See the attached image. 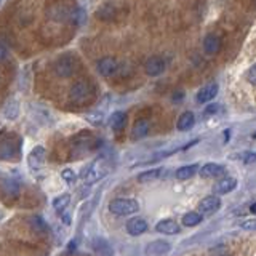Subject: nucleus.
Instances as JSON below:
<instances>
[{
	"label": "nucleus",
	"instance_id": "f257e3e1",
	"mask_svg": "<svg viewBox=\"0 0 256 256\" xmlns=\"http://www.w3.org/2000/svg\"><path fill=\"white\" fill-rule=\"evenodd\" d=\"M112 170V158L110 156H100L96 157L90 166L85 168L82 178L86 184H93L96 181L102 180L104 176H108Z\"/></svg>",
	"mask_w": 256,
	"mask_h": 256
},
{
	"label": "nucleus",
	"instance_id": "f03ea898",
	"mask_svg": "<svg viewBox=\"0 0 256 256\" xmlns=\"http://www.w3.org/2000/svg\"><path fill=\"white\" fill-rule=\"evenodd\" d=\"M101 146V141L96 138L94 134L90 133H82L74 138L72 141V156L74 157H82L90 154L92 150Z\"/></svg>",
	"mask_w": 256,
	"mask_h": 256
},
{
	"label": "nucleus",
	"instance_id": "7ed1b4c3",
	"mask_svg": "<svg viewBox=\"0 0 256 256\" xmlns=\"http://www.w3.org/2000/svg\"><path fill=\"white\" fill-rule=\"evenodd\" d=\"M92 96H93V86L86 80H78L69 90V100L72 104H77V106L86 104L92 100Z\"/></svg>",
	"mask_w": 256,
	"mask_h": 256
},
{
	"label": "nucleus",
	"instance_id": "20e7f679",
	"mask_svg": "<svg viewBox=\"0 0 256 256\" xmlns=\"http://www.w3.org/2000/svg\"><path fill=\"white\" fill-rule=\"evenodd\" d=\"M108 208H109V212L116 216H130L140 212V204L136 202L134 198L118 197V198H112Z\"/></svg>",
	"mask_w": 256,
	"mask_h": 256
},
{
	"label": "nucleus",
	"instance_id": "39448f33",
	"mask_svg": "<svg viewBox=\"0 0 256 256\" xmlns=\"http://www.w3.org/2000/svg\"><path fill=\"white\" fill-rule=\"evenodd\" d=\"M21 140L16 134H5L0 138V160H13L20 156Z\"/></svg>",
	"mask_w": 256,
	"mask_h": 256
},
{
	"label": "nucleus",
	"instance_id": "423d86ee",
	"mask_svg": "<svg viewBox=\"0 0 256 256\" xmlns=\"http://www.w3.org/2000/svg\"><path fill=\"white\" fill-rule=\"evenodd\" d=\"M77 69V62L74 60V56H70V54H62L60 56L58 60L54 61L53 64V70H54V74L61 77V78H69L74 76V72Z\"/></svg>",
	"mask_w": 256,
	"mask_h": 256
},
{
	"label": "nucleus",
	"instance_id": "0eeeda50",
	"mask_svg": "<svg viewBox=\"0 0 256 256\" xmlns=\"http://www.w3.org/2000/svg\"><path fill=\"white\" fill-rule=\"evenodd\" d=\"M30 116L32 118L36 120L38 125H45V126H50L54 124V116L53 112L48 109L44 104H38V102H32L30 104Z\"/></svg>",
	"mask_w": 256,
	"mask_h": 256
},
{
	"label": "nucleus",
	"instance_id": "6e6552de",
	"mask_svg": "<svg viewBox=\"0 0 256 256\" xmlns=\"http://www.w3.org/2000/svg\"><path fill=\"white\" fill-rule=\"evenodd\" d=\"M46 162V150L44 146H36L34 149H32L29 152V156H28V165L32 172H42L44 170V165Z\"/></svg>",
	"mask_w": 256,
	"mask_h": 256
},
{
	"label": "nucleus",
	"instance_id": "1a4fd4ad",
	"mask_svg": "<svg viewBox=\"0 0 256 256\" xmlns=\"http://www.w3.org/2000/svg\"><path fill=\"white\" fill-rule=\"evenodd\" d=\"M96 70L101 77H112L117 74L118 70V61L112 56H104L96 62Z\"/></svg>",
	"mask_w": 256,
	"mask_h": 256
},
{
	"label": "nucleus",
	"instance_id": "9d476101",
	"mask_svg": "<svg viewBox=\"0 0 256 256\" xmlns=\"http://www.w3.org/2000/svg\"><path fill=\"white\" fill-rule=\"evenodd\" d=\"M172 252V244L166 242L164 238H158V240H152L146 245L144 248V254L146 256H165Z\"/></svg>",
	"mask_w": 256,
	"mask_h": 256
},
{
	"label": "nucleus",
	"instance_id": "9b49d317",
	"mask_svg": "<svg viewBox=\"0 0 256 256\" xmlns=\"http://www.w3.org/2000/svg\"><path fill=\"white\" fill-rule=\"evenodd\" d=\"M222 206V202L218 196H206L198 202L197 208L200 214H213L216 212H220V208Z\"/></svg>",
	"mask_w": 256,
	"mask_h": 256
},
{
	"label": "nucleus",
	"instance_id": "f8f14e48",
	"mask_svg": "<svg viewBox=\"0 0 256 256\" xmlns=\"http://www.w3.org/2000/svg\"><path fill=\"white\" fill-rule=\"evenodd\" d=\"M166 69V61L162 56H150V58L144 64V72L149 77H158L162 76Z\"/></svg>",
	"mask_w": 256,
	"mask_h": 256
},
{
	"label": "nucleus",
	"instance_id": "ddd939ff",
	"mask_svg": "<svg viewBox=\"0 0 256 256\" xmlns=\"http://www.w3.org/2000/svg\"><path fill=\"white\" fill-rule=\"evenodd\" d=\"M237 178H234V176H224V178L218 180L214 182L213 186V194L214 196H224V194H229V192L236 190L237 188Z\"/></svg>",
	"mask_w": 256,
	"mask_h": 256
},
{
	"label": "nucleus",
	"instance_id": "4468645a",
	"mask_svg": "<svg viewBox=\"0 0 256 256\" xmlns=\"http://www.w3.org/2000/svg\"><path fill=\"white\" fill-rule=\"evenodd\" d=\"M148 228H149L148 221L144 220V218H140V216L130 218V220L126 221V224H125V229H126V232L132 237H140V236H142L144 232L148 230Z\"/></svg>",
	"mask_w": 256,
	"mask_h": 256
},
{
	"label": "nucleus",
	"instance_id": "2eb2a0df",
	"mask_svg": "<svg viewBox=\"0 0 256 256\" xmlns=\"http://www.w3.org/2000/svg\"><path fill=\"white\" fill-rule=\"evenodd\" d=\"M224 172H226L224 165L210 162V164H205L204 166H198V172L197 173L202 176L204 180H213V178H220V176H222Z\"/></svg>",
	"mask_w": 256,
	"mask_h": 256
},
{
	"label": "nucleus",
	"instance_id": "dca6fc26",
	"mask_svg": "<svg viewBox=\"0 0 256 256\" xmlns=\"http://www.w3.org/2000/svg\"><path fill=\"white\" fill-rule=\"evenodd\" d=\"M218 92H220V85L216 84V82L206 84L205 86H202L197 92V102H200V104H208L212 100L216 98Z\"/></svg>",
	"mask_w": 256,
	"mask_h": 256
},
{
	"label": "nucleus",
	"instance_id": "f3484780",
	"mask_svg": "<svg viewBox=\"0 0 256 256\" xmlns=\"http://www.w3.org/2000/svg\"><path fill=\"white\" fill-rule=\"evenodd\" d=\"M156 230L158 234H164V236H176L180 234L181 226L174 220L168 218V220H162L156 224Z\"/></svg>",
	"mask_w": 256,
	"mask_h": 256
},
{
	"label": "nucleus",
	"instance_id": "a211bd4d",
	"mask_svg": "<svg viewBox=\"0 0 256 256\" xmlns=\"http://www.w3.org/2000/svg\"><path fill=\"white\" fill-rule=\"evenodd\" d=\"M92 250L98 256H114V248H112L108 240L102 237L92 238Z\"/></svg>",
	"mask_w": 256,
	"mask_h": 256
},
{
	"label": "nucleus",
	"instance_id": "6ab92c4d",
	"mask_svg": "<svg viewBox=\"0 0 256 256\" xmlns=\"http://www.w3.org/2000/svg\"><path fill=\"white\" fill-rule=\"evenodd\" d=\"M202 46H204V52L206 54H216L220 52V48H221V38L220 36H216V34H206L205 38H204V42H202Z\"/></svg>",
	"mask_w": 256,
	"mask_h": 256
},
{
	"label": "nucleus",
	"instance_id": "aec40b11",
	"mask_svg": "<svg viewBox=\"0 0 256 256\" xmlns=\"http://www.w3.org/2000/svg\"><path fill=\"white\" fill-rule=\"evenodd\" d=\"M66 21H69L74 26H82V24L86 21V12L84 10L82 6H72L68 8V16Z\"/></svg>",
	"mask_w": 256,
	"mask_h": 256
},
{
	"label": "nucleus",
	"instance_id": "412c9836",
	"mask_svg": "<svg viewBox=\"0 0 256 256\" xmlns=\"http://www.w3.org/2000/svg\"><path fill=\"white\" fill-rule=\"evenodd\" d=\"M4 117L6 120H16L20 117V112H21V104L16 98H10L4 106Z\"/></svg>",
	"mask_w": 256,
	"mask_h": 256
},
{
	"label": "nucleus",
	"instance_id": "4be33fe9",
	"mask_svg": "<svg viewBox=\"0 0 256 256\" xmlns=\"http://www.w3.org/2000/svg\"><path fill=\"white\" fill-rule=\"evenodd\" d=\"M149 128H150V125L146 118H138L132 128V138L133 140H142L144 136H148Z\"/></svg>",
	"mask_w": 256,
	"mask_h": 256
},
{
	"label": "nucleus",
	"instance_id": "5701e85b",
	"mask_svg": "<svg viewBox=\"0 0 256 256\" xmlns=\"http://www.w3.org/2000/svg\"><path fill=\"white\" fill-rule=\"evenodd\" d=\"M194 124H196L194 112L186 110V112H182V114L180 116L178 122H176V128H178L180 132H188V130H190L192 126H194Z\"/></svg>",
	"mask_w": 256,
	"mask_h": 256
},
{
	"label": "nucleus",
	"instance_id": "b1692460",
	"mask_svg": "<svg viewBox=\"0 0 256 256\" xmlns=\"http://www.w3.org/2000/svg\"><path fill=\"white\" fill-rule=\"evenodd\" d=\"M109 125L114 132L124 130L126 125V112L125 110H116L114 114L109 117Z\"/></svg>",
	"mask_w": 256,
	"mask_h": 256
},
{
	"label": "nucleus",
	"instance_id": "393cba45",
	"mask_svg": "<svg viewBox=\"0 0 256 256\" xmlns=\"http://www.w3.org/2000/svg\"><path fill=\"white\" fill-rule=\"evenodd\" d=\"M70 194H61V196H58V197H54L53 198V202H52V206H53V210L58 213V214H61V213H64L69 208V205H70Z\"/></svg>",
	"mask_w": 256,
	"mask_h": 256
},
{
	"label": "nucleus",
	"instance_id": "a878e982",
	"mask_svg": "<svg viewBox=\"0 0 256 256\" xmlns=\"http://www.w3.org/2000/svg\"><path fill=\"white\" fill-rule=\"evenodd\" d=\"M197 172H198L197 164L184 165V166H180L178 170H176V178H178L180 181H186V180H190L194 174H197Z\"/></svg>",
	"mask_w": 256,
	"mask_h": 256
},
{
	"label": "nucleus",
	"instance_id": "bb28decb",
	"mask_svg": "<svg viewBox=\"0 0 256 256\" xmlns=\"http://www.w3.org/2000/svg\"><path fill=\"white\" fill-rule=\"evenodd\" d=\"M162 170L164 168H150V170H144L141 172L138 176H136V180H138L140 182H152V181H156L157 178H160V174H162Z\"/></svg>",
	"mask_w": 256,
	"mask_h": 256
},
{
	"label": "nucleus",
	"instance_id": "cd10ccee",
	"mask_svg": "<svg viewBox=\"0 0 256 256\" xmlns=\"http://www.w3.org/2000/svg\"><path fill=\"white\" fill-rule=\"evenodd\" d=\"M204 221V216L200 214L198 212H188L186 214L182 216V226H186V228H194V226H198L200 222Z\"/></svg>",
	"mask_w": 256,
	"mask_h": 256
},
{
	"label": "nucleus",
	"instance_id": "c85d7f7f",
	"mask_svg": "<svg viewBox=\"0 0 256 256\" xmlns=\"http://www.w3.org/2000/svg\"><path fill=\"white\" fill-rule=\"evenodd\" d=\"M29 224H30V228L37 232V234H46V232L50 230V228H48L46 221L42 218V216H38V214L32 216V218L29 220Z\"/></svg>",
	"mask_w": 256,
	"mask_h": 256
},
{
	"label": "nucleus",
	"instance_id": "c756f323",
	"mask_svg": "<svg viewBox=\"0 0 256 256\" xmlns=\"http://www.w3.org/2000/svg\"><path fill=\"white\" fill-rule=\"evenodd\" d=\"M2 190L5 192L6 196L10 197H16L20 194V182L16 180H5L2 182Z\"/></svg>",
	"mask_w": 256,
	"mask_h": 256
},
{
	"label": "nucleus",
	"instance_id": "7c9ffc66",
	"mask_svg": "<svg viewBox=\"0 0 256 256\" xmlns=\"http://www.w3.org/2000/svg\"><path fill=\"white\" fill-rule=\"evenodd\" d=\"M96 16H98V18L102 20V21H109V20H112L116 16V8L112 5H109V4H106V5H102V6L98 8Z\"/></svg>",
	"mask_w": 256,
	"mask_h": 256
},
{
	"label": "nucleus",
	"instance_id": "2f4dec72",
	"mask_svg": "<svg viewBox=\"0 0 256 256\" xmlns=\"http://www.w3.org/2000/svg\"><path fill=\"white\" fill-rule=\"evenodd\" d=\"M61 180L66 181L68 184H74L77 180V174L72 168H64V170H61Z\"/></svg>",
	"mask_w": 256,
	"mask_h": 256
},
{
	"label": "nucleus",
	"instance_id": "473e14b6",
	"mask_svg": "<svg viewBox=\"0 0 256 256\" xmlns=\"http://www.w3.org/2000/svg\"><path fill=\"white\" fill-rule=\"evenodd\" d=\"M88 122H92L93 125H101L102 120H104V114L102 112H92V114L86 116Z\"/></svg>",
	"mask_w": 256,
	"mask_h": 256
},
{
	"label": "nucleus",
	"instance_id": "72a5a7b5",
	"mask_svg": "<svg viewBox=\"0 0 256 256\" xmlns=\"http://www.w3.org/2000/svg\"><path fill=\"white\" fill-rule=\"evenodd\" d=\"M240 160L245 164V165H248V164H253L254 162V158H256V154L253 150H245V152H240Z\"/></svg>",
	"mask_w": 256,
	"mask_h": 256
},
{
	"label": "nucleus",
	"instance_id": "f704fd0d",
	"mask_svg": "<svg viewBox=\"0 0 256 256\" xmlns=\"http://www.w3.org/2000/svg\"><path fill=\"white\" fill-rule=\"evenodd\" d=\"M218 110H220V104H208V106L205 108V110H204V114L205 116H213Z\"/></svg>",
	"mask_w": 256,
	"mask_h": 256
},
{
	"label": "nucleus",
	"instance_id": "c9c22d12",
	"mask_svg": "<svg viewBox=\"0 0 256 256\" xmlns=\"http://www.w3.org/2000/svg\"><path fill=\"white\" fill-rule=\"evenodd\" d=\"M242 228L245 230H254V220H246L245 222H242Z\"/></svg>",
	"mask_w": 256,
	"mask_h": 256
},
{
	"label": "nucleus",
	"instance_id": "e433bc0d",
	"mask_svg": "<svg viewBox=\"0 0 256 256\" xmlns=\"http://www.w3.org/2000/svg\"><path fill=\"white\" fill-rule=\"evenodd\" d=\"M254 72H256V68H254V66H252L250 69H248V74H246L248 82H250L252 85H254Z\"/></svg>",
	"mask_w": 256,
	"mask_h": 256
},
{
	"label": "nucleus",
	"instance_id": "4c0bfd02",
	"mask_svg": "<svg viewBox=\"0 0 256 256\" xmlns=\"http://www.w3.org/2000/svg\"><path fill=\"white\" fill-rule=\"evenodd\" d=\"M6 54H8V50H6V46L0 42V61H4L6 58Z\"/></svg>",
	"mask_w": 256,
	"mask_h": 256
},
{
	"label": "nucleus",
	"instance_id": "58836bf2",
	"mask_svg": "<svg viewBox=\"0 0 256 256\" xmlns=\"http://www.w3.org/2000/svg\"><path fill=\"white\" fill-rule=\"evenodd\" d=\"M182 100H184V92H176L173 94V102H180Z\"/></svg>",
	"mask_w": 256,
	"mask_h": 256
},
{
	"label": "nucleus",
	"instance_id": "ea45409f",
	"mask_svg": "<svg viewBox=\"0 0 256 256\" xmlns=\"http://www.w3.org/2000/svg\"><path fill=\"white\" fill-rule=\"evenodd\" d=\"M250 212L254 213V204H250Z\"/></svg>",
	"mask_w": 256,
	"mask_h": 256
},
{
	"label": "nucleus",
	"instance_id": "a19ab883",
	"mask_svg": "<svg viewBox=\"0 0 256 256\" xmlns=\"http://www.w3.org/2000/svg\"><path fill=\"white\" fill-rule=\"evenodd\" d=\"M221 256H228V254H221Z\"/></svg>",
	"mask_w": 256,
	"mask_h": 256
}]
</instances>
